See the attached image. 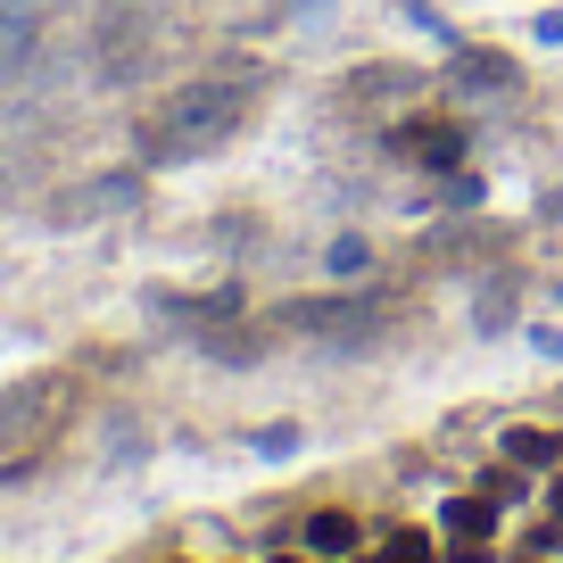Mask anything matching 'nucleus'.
<instances>
[{
	"instance_id": "f03ea898",
	"label": "nucleus",
	"mask_w": 563,
	"mask_h": 563,
	"mask_svg": "<svg viewBox=\"0 0 563 563\" xmlns=\"http://www.w3.org/2000/svg\"><path fill=\"white\" fill-rule=\"evenodd\" d=\"M382 323H389V299H382V290H332V299H290V307H274V332L316 340L323 356L373 349V340H382Z\"/></svg>"
},
{
	"instance_id": "39448f33",
	"label": "nucleus",
	"mask_w": 563,
	"mask_h": 563,
	"mask_svg": "<svg viewBox=\"0 0 563 563\" xmlns=\"http://www.w3.org/2000/svg\"><path fill=\"white\" fill-rule=\"evenodd\" d=\"M141 166H124V175H91V183H67V191L51 199V232H84V224H100V216H133L141 208Z\"/></svg>"
},
{
	"instance_id": "4468645a",
	"label": "nucleus",
	"mask_w": 563,
	"mask_h": 563,
	"mask_svg": "<svg viewBox=\"0 0 563 563\" xmlns=\"http://www.w3.org/2000/svg\"><path fill=\"white\" fill-rule=\"evenodd\" d=\"M349 91H356V100H389V91H415V75H406V67H356Z\"/></svg>"
},
{
	"instance_id": "7ed1b4c3",
	"label": "nucleus",
	"mask_w": 563,
	"mask_h": 563,
	"mask_svg": "<svg viewBox=\"0 0 563 563\" xmlns=\"http://www.w3.org/2000/svg\"><path fill=\"white\" fill-rule=\"evenodd\" d=\"M75 406H84V382H75V373H25V382H9L0 389V456L42 448L58 422H75Z\"/></svg>"
},
{
	"instance_id": "2eb2a0df",
	"label": "nucleus",
	"mask_w": 563,
	"mask_h": 563,
	"mask_svg": "<svg viewBox=\"0 0 563 563\" xmlns=\"http://www.w3.org/2000/svg\"><path fill=\"white\" fill-rule=\"evenodd\" d=\"M323 265H332V274H340V282H349V274H365V265H373V249H365V241H356V232H340V241H332V249H323Z\"/></svg>"
},
{
	"instance_id": "f3484780",
	"label": "nucleus",
	"mask_w": 563,
	"mask_h": 563,
	"mask_svg": "<svg viewBox=\"0 0 563 563\" xmlns=\"http://www.w3.org/2000/svg\"><path fill=\"white\" fill-rule=\"evenodd\" d=\"M373 563H431V539H422V530H398V539H389Z\"/></svg>"
},
{
	"instance_id": "6e6552de",
	"label": "nucleus",
	"mask_w": 563,
	"mask_h": 563,
	"mask_svg": "<svg viewBox=\"0 0 563 563\" xmlns=\"http://www.w3.org/2000/svg\"><path fill=\"white\" fill-rule=\"evenodd\" d=\"M150 316H175V323H232L241 316V290H199V299H183V290H150Z\"/></svg>"
},
{
	"instance_id": "412c9836",
	"label": "nucleus",
	"mask_w": 563,
	"mask_h": 563,
	"mask_svg": "<svg viewBox=\"0 0 563 563\" xmlns=\"http://www.w3.org/2000/svg\"><path fill=\"white\" fill-rule=\"evenodd\" d=\"M448 563H497V555H489V539H456V547H448Z\"/></svg>"
},
{
	"instance_id": "5701e85b",
	"label": "nucleus",
	"mask_w": 563,
	"mask_h": 563,
	"mask_svg": "<svg viewBox=\"0 0 563 563\" xmlns=\"http://www.w3.org/2000/svg\"><path fill=\"white\" fill-rule=\"evenodd\" d=\"M274 563H299V555H274Z\"/></svg>"
},
{
	"instance_id": "0eeeda50",
	"label": "nucleus",
	"mask_w": 563,
	"mask_h": 563,
	"mask_svg": "<svg viewBox=\"0 0 563 563\" xmlns=\"http://www.w3.org/2000/svg\"><path fill=\"white\" fill-rule=\"evenodd\" d=\"M398 150L422 166V175H456V166H464V124H440V117H431V124H406Z\"/></svg>"
},
{
	"instance_id": "20e7f679",
	"label": "nucleus",
	"mask_w": 563,
	"mask_h": 563,
	"mask_svg": "<svg viewBox=\"0 0 563 563\" xmlns=\"http://www.w3.org/2000/svg\"><path fill=\"white\" fill-rule=\"evenodd\" d=\"M166 42V0H108L100 25H91V58H100L108 84H133Z\"/></svg>"
},
{
	"instance_id": "f257e3e1",
	"label": "nucleus",
	"mask_w": 563,
	"mask_h": 563,
	"mask_svg": "<svg viewBox=\"0 0 563 563\" xmlns=\"http://www.w3.org/2000/svg\"><path fill=\"white\" fill-rule=\"evenodd\" d=\"M249 108H257L249 84H216V75L208 84H183V91H166V100L141 117L133 150H141V166H199L249 124Z\"/></svg>"
},
{
	"instance_id": "f8f14e48",
	"label": "nucleus",
	"mask_w": 563,
	"mask_h": 563,
	"mask_svg": "<svg viewBox=\"0 0 563 563\" xmlns=\"http://www.w3.org/2000/svg\"><path fill=\"white\" fill-rule=\"evenodd\" d=\"M349 547H356L349 514H316V522H307V555H349Z\"/></svg>"
},
{
	"instance_id": "a211bd4d",
	"label": "nucleus",
	"mask_w": 563,
	"mask_h": 563,
	"mask_svg": "<svg viewBox=\"0 0 563 563\" xmlns=\"http://www.w3.org/2000/svg\"><path fill=\"white\" fill-rule=\"evenodd\" d=\"M440 199H448V208H481V175H448Z\"/></svg>"
},
{
	"instance_id": "423d86ee",
	"label": "nucleus",
	"mask_w": 563,
	"mask_h": 563,
	"mask_svg": "<svg viewBox=\"0 0 563 563\" xmlns=\"http://www.w3.org/2000/svg\"><path fill=\"white\" fill-rule=\"evenodd\" d=\"M448 84H456V91H473V100H514V91H522V67H514L506 51L456 42V51H448Z\"/></svg>"
},
{
	"instance_id": "6ab92c4d",
	"label": "nucleus",
	"mask_w": 563,
	"mask_h": 563,
	"mask_svg": "<svg viewBox=\"0 0 563 563\" xmlns=\"http://www.w3.org/2000/svg\"><path fill=\"white\" fill-rule=\"evenodd\" d=\"M530 34H539L547 51H563V9H539V18H530Z\"/></svg>"
},
{
	"instance_id": "9d476101",
	"label": "nucleus",
	"mask_w": 563,
	"mask_h": 563,
	"mask_svg": "<svg viewBox=\"0 0 563 563\" xmlns=\"http://www.w3.org/2000/svg\"><path fill=\"white\" fill-rule=\"evenodd\" d=\"M440 522L456 530V539H489V530H497V497H448Z\"/></svg>"
},
{
	"instance_id": "b1692460",
	"label": "nucleus",
	"mask_w": 563,
	"mask_h": 563,
	"mask_svg": "<svg viewBox=\"0 0 563 563\" xmlns=\"http://www.w3.org/2000/svg\"><path fill=\"white\" fill-rule=\"evenodd\" d=\"M555 307H563V290H555Z\"/></svg>"
},
{
	"instance_id": "ddd939ff",
	"label": "nucleus",
	"mask_w": 563,
	"mask_h": 563,
	"mask_svg": "<svg viewBox=\"0 0 563 563\" xmlns=\"http://www.w3.org/2000/svg\"><path fill=\"white\" fill-rule=\"evenodd\" d=\"M34 18H42V0H0V51H25Z\"/></svg>"
},
{
	"instance_id": "1a4fd4ad",
	"label": "nucleus",
	"mask_w": 563,
	"mask_h": 563,
	"mask_svg": "<svg viewBox=\"0 0 563 563\" xmlns=\"http://www.w3.org/2000/svg\"><path fill=\"white\" fill-rule=\"evenodd\" d=\"M473 332H514V282H481L473 290Z\"/></svg>"
},
{
	"instance_id": "aec40b11",
	"label": "nucleus",
	"mask_w": 563,
	"mask_h": 563,
	"mask_svg": "<svg viewBox=\"0 0 563 563\" xmlns=\"http://www.w3.org/2000/svg\"><path fill=\"white\" fill-rule=\"evenodd\" d=\"M530 349H539V356H555V365H563V323H539V332H530Z\"/></svg>"
},
{
	"instance_id": "9b49d317",
	"label": "nucleus",
	"mask_w": 563,
	"mask_h": 563,
	"mask_svg": "<svg viewBox=\"0 0 563 563\" xmlns=\"http://www.w3.org/2000/svg\"><path fill=\"white\" fill-rule=\"evenodd\" d=\"M506 464L514 473H539V464H563V440H547V431H506Z\"/></svg>"
},
{
	"instance_id": "dca6fc26",
	"label": "nucleus",
	"mask_w": 563,
	"mask_h": 563,
	"mask_svg": "<svg viewBox=\"0 0 563 563\" xmlns=\"http://www.w3.org/2000/svg\"><path fill=\"white\" fill-rule=\"evenodd\" d=\"M299 422H265V431H249V448H257V456H299Z\"/></svg>"
},
{
	"instance_id": "4be33fe9",
	"label": "nucleus",
	"mask_w": 563,
	"mask_h": 563,
	"mask_svg": "<svg viewBox=\"0 0 563 563\" xmlns=\"http://www.w3.org/2000/svg\"><path fill=\"white\" fill-rule=\"evenodd\" d=\"M547 224H563V191H547Z\"/></svg>"
}]
</instances>
